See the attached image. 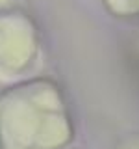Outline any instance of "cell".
<instances>
[{"label":"cell","instance_id":"1","mask_svg":"<svg viewBox=\"0 0 139 149\" xmlns=\"http://www.w3.org/2000/svg\"><path fill=\"white\" fill-rule=\"evenodd\" d=\"M104 2L120 13L139 11V0H104Z\"/></svg>","mask_w":139,"mask_h":149}]
</instances>
